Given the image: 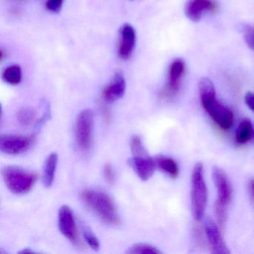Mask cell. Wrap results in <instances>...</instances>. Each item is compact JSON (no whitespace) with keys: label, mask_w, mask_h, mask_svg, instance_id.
I'll return each instance as SVG.
<instances>
[{"label":"cell","mask_w":254,"mask_h":254,"mask_svg":"<svg viewBox=\"0 0 254 254\" xmlns=\"http://www.w3.org/2000/svg\"><path fill=\"white\" fill-rule=\"evenodd\" d=\"M94 117L92 110L81 111L77 117L75 137L77 146L82 152H87L91 146Z\"/></svg>","instance_id":"5"},{"label":"cell","mask_w":254,"mask_h":254,"mask_svg":"<svg viewBox=\"0 0 254 254\" xmlns=\"http://www.w3.org/2000/svg\"><path fill=\"white\" fill-rule=\"evenodd\" d=\"M252 123L251 120L245 119L242 120L236 131V141L239 144H245L252 137L254 134Z\"/></svg>","instance_id":"17"},{"label":"cell","mask_w":254,"mask_h":254,"mask_svg":"<svg viewBox=\"0 0 254 254\" xmlns=\"http://www.w3.org/2000/svg\"><path fill=\"white\" fill-rule=\"evenodd\" d=\"M38 113L34 108L26 107L17 113V118L19 123L23 126H29L36 121Z\"/></svg>","instance_id":"19"},{"label":"cell","mask_w":254,"mask_h":254,"mask_svg":"<svg viewBox=\"0 0 254 254\" xmlns=\"http://www.w3.org/2000/svg\"><path fill=\"white\" fill-rule=\"evenodd\" d=\"M245 103L248 105V108L254 112V93L248 92L245 95Z\"/></svg>","instance_id":"27"},{"label":"cell","mask_w":254,"mask_h":254,"mask_svg":"<svg viewBox=\"0 0 254 254\" xmlns=\"http://www.w3.org/2000/svg\"><path fill=\"white\" fill-rule=\"evenodd\" d=\"M83 233H84V237L87 243L91 247L92 249L94 251H98L100 248L99 240H98L94 233L88 227L84 226L83 227Z\"/></svg>","instance_id":"22"},{"label":"cell","mask_w":254,"mask_h":254,"mask_svg":"<svg viewBox=\"0 0 254 254\" xmlns=\"http://www.w3.org/2000/svg\"><path fill=\"white\" fill-rule=\"evenodd\" d=\"M212 176L218 194L217 200L229 205L232 200L233 190L227 175L221 168L214 166L212 168Z\"/></svg>","instance_id":"9"},{"label":"cell","mask_w":254,"mask_h":254,"mask_svg":"<svg viewBox=\"0 0 254 254\" xmlns=\"http://www.w3.org/2000/svg\"><path fill=\"white\" fill-rule=\"evenodd\" d=\"M59 228L62 234L74 245L82 246L73 212L68 206H63L59 210Z\"/></svg>","instance_id":"6"},{"label":"cell","mask_w":254,"mask_h":254,"mask_svg":"<svg viewBox=\"0 0 254 254\" xmlns=\"http://www.w3.org/2000/svg\"><path fill=\"white\" fill-rule=\"evenodd\" d=\"M104 176L108 184H114L115 183V172L111 165H105L104 168Z\"/></svg>","instance_id":"26"},{"label":"cell","mask_w":254,"mask_h":254,"mask_svg":"<svg viewBox=\"0 0 254 254\" xmlns=\"http://www.w3.org/2000/svg\"><path fill=\"white\" fill-rule=\"evenodd\" d=\"M20 254H33V251H31V250L28 249V248H26V249L23 250V251H20Z\"/></svg>","instance_id":"29"},{"label":"cell","mask_w":254,"mask_h":254,"mask_svg":"<svg viewBox=\"0 0 254 254\" xmlns=\"http://www.w3.org/2000/svg\"><path fill=\"white\" fill-rule=\"evenodd\" d=\"M245 42L250 48L254 50V27L251 26H245L242 29Z\"/></svg>","instance_id":"24"},{"label":"cell","mask_w":254,"mask_h":254,"mask_svg":"<svg viewBox=\"0 0 254 254\" xmlns=\"http://www.w3.org/2000/svg\"><path fill=\"white\" fill-rule=\"evenodd\" d=\"M126 80L121 72H117L112 81L104 89L102 96L105 102L113 103L121 99L126 91Z\"/></svg>","instance_id":"14"},{"label":"cell","mask_w":254,"mask_h":254,"mask_svg":"<svg viewBox=\"0 0 254 254\" xmlns=\"http://www.w3.org/2000/svg\"><path fill=\"white\" fill-rule=\"evenodd\" d=\"M207 196L203 164L197 163L193 169L191 179V213L196 221H200L204 216Z\"/></svg>","instance_id":"3"},{"label":"cell","mask_w":254,"mask_h":254,"mask_svg":"<svg viewBox=\"0 0 254 254\" xmlns=\"http://www.w3.org/2000/svg\"><path fill=\"white\" fill-rule=\"evenodd\" d=\"M127 254H158L160 251L157 248L146 245V244H136L129 248Z\"/></svg>","instance_id":"21"},{"label":"cell","mask_w":254,"mask_h":254,"mask_svg":"<svg viewBox=\"0 0 254 254\" xmlns=\"http://www.w3.org/2000/svg\"><path fill=\"white\" fill-rule=\"evenodd\" d=\"M5 185L11 192L23 194L29 192L36 182V174L17 166H5L2 170Z\"/></svg>","instance_id":"4"},{"label":"cell","mask_w":254,"mask_h":254,"mask_svg":"<svg viewBox=\"0 0 254 254\" xmlns=\"http://www.w3.org/2000/svg\"><path fill=\"white\" fill-rule=\"evenodd\" d=\"M227 206L228 205L224 204L216 200L214 206V211H215V216L216 218L217 224L220 228L222 229L225 225L226 221L227 218Z\"/></svg>","instance_id":"20"},{"label":"cell","mask_w":254,"mask_h":254,"mask_svg":"<svg viewBox=\"0 0 254 254\" xmlns=\"http://www.w3.org/2000/svg\"><path fill=\"white\" fill-rule=\"evenodd\" d=\"M118 54L120 59L127 60L133 54L136 45V32L130 24H125L120 30Z\"/></svg>","instance_id":"10"},{"label":"cell","mask_w":254,"mask_h":254,"mask_svg":"<svg viewBox=\"0 0 254 254\" xmlns=\"http://www.w3.org/2000/svg\"><path fill=\"white\" fill-rule=\"evenodd\" d=\"M130 1H133V0H130Z\"/></svg>","instance_id":"30"},{"label":"cell","mask_w":254,"mask_h":254,"mask_svg":"<svg viewBox=\"0 0 254 254\" xmlns=\"http://www.w3.org/2000/svg\"><path fill=\"white\" fill-rule=\"evenodd\" d=\"M185 71V64L182 59H176L169 66L167 83L165 89L164 96L172 98L178 93L181 88V79Z\"/></svg>","instance_id":"8"},{"label":"cell","mask_w":254,"mask_h":254,"mask_svg":"<svg viewBox=\"0 0 254 254\" xmlns=\"http://www.w3.org/2000/svg\"><path fill=\"white\" fill-rule=\"evenodd\" d=\"M157 167L169 175L170 178H177L179 175V167L178 163L172 158L166 156L158 155L154 158Z\"/></svg>","instance_id":"16"},{"label":"cell","mask_w":254,"mask_h":254,"mask_svg":"<svg viewBox=\"0 0 254 254\" xmlns=\"http://www.w3.org/2000/svg\"><path fill=\"white\" fill-rule=\"evenodd\" d=\"M130 148L133 156H139L147 153L142 145V140L138 136H132L130 139Z\"/></svg>","instance_id":"23"},{"label":"cell","mask_w":254,"mask_h":254,"mask_svg":"<svg viewBox=\"0 0 254 254\" xmlns=\"http://www.w3.org/2000/svg\"><path fill=\"white\" fill-rule=\"evenodd\" d=\"M64 0H48L46 3V8L53 13H59L62 9Z\"/></svg>","instance_id":"25"},{"label":"cell","mask_w":254,"mask_h":254,"mask_svg":"<svg viewBox=\"0 0 254 254\" xmlns=\"http://www.w3.org/2000/svg\"><path fill=\"white\" fill-rule=\"evenodd\" d=\"M204 224L205 232L212 252L215 254H230V251L227 248L216 224L212 219L207 218Z\"/></svg>","instance_id":"11"},{"label":"cell","mask_w":254,"mask_h":254,"mask_svg":"<svg viewBox=\"0 0 254 254\" xmlns=\"http://www.w3.org/2000/svg\"><path fill=\"white\" fill-rule=\"evenodd\" d=\"M2 78L5 82L11 85H17L21 82V68L17 64L8 66L2 72Z\"/></svg>","instance_id":"18"},{"label":"cell","mask_w":254,"mask_h":254,"mask_svg":"<svg viewBox=\"0 0 254 254\" xmlns=\"http://www.w3.org/2000/svg\"><path fill=\"white\" fill-rule=\"evenodd\" d=\"M129 163L142 181H147L151 178L157 167L155 160L151 158L147 153L133 156V158L130 159Z\"/></svg>","instance_id":"12"},{"label":"cell","mask_w":254,"mask_h":254,"mask_svg":"<svg viewBox=\"0 0 254 254\" xmlns=\"http://www.w3.org/2000/svg\"><path fill=\"white\" fill-rule=\"evenodd\" d=\"M198 87L200 102L205 111L222 130L231 128L234 119L233 113L230 108L217 101L215 87L212 81L207 78H201L199 81Z\"/></svg>","instance_id":"1"},{"label":"cell","mask_w":254,"mask_h":254,"mask_svg":"<svg viewBox=\"0 0 254 254\" xmlns=\"http://www.w3.org/2000/svg\"><path fill=\"white\" fill-rule=\"evenodd\" d=\"M248 187H249V192L250 194H251V198H252L253 201L254 202V178L250 181Z\"/></svg>","instance_id":"28"},{"label":"cell","mask_w":254,"mask_h":254,"mask_svg":"<svg viewBox=\"0 0 254 254\" xmlns=\"http://www.w3.org/2000/svg\"><path fill=\"white\" fill-rule=\"evenodd\" d=\"M58 161H59V157L56 153L50 154L46 159L44 169H43L42 179L44 185L47 188L51 187L54 182Z\"/></svg>","instance_id":"15"},{"label":"cell","mask_w":254,"mask_h":254,"mask_svg":"<svg viewBox=\"0 0 254 254\" xmlns=\"http://www.w3.org/2000/svg\"><path fill=\"white\" fill-rule=\"evenodd\" d=\"M35 136L6 135L0 138V150L11 155L23 154L29 149L35 142Z\"/></svg>","instance_id":"7"},{"label":"cell","mask_w":254,"mask_h":254,"mask_svg":"<svg viewBox=\"0 0 254 254\" xmlns=\"http://www.w3.org/2000/svg\"><path fill=\"white\" fill-rule=\"evenodd\" d=\"M218 5L213 0H190L185 7L186 15L194 22L200 20L205 11L216 12Z\"/></svg>","instance_id":"13"},{"label":"cell","mask_w":254,"mask_h":254,"mask_svg":"<svg viewBox=\"0 0 254 254\" xmlns=\"http://www.w3.org/2000/svg\"><path fill=\"white\" fill-rule=\"evenodd\" d=\"M81 198L84 204L105 224L112 226L120 224L115 204L106 193L99 190H85L81 192Z\"/></svg>","instance_id":"2"}]
</instances>
